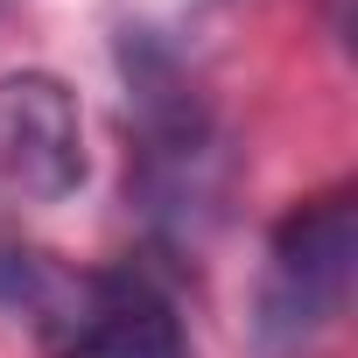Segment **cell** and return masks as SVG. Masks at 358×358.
Listing matches in <instances>:
<instances>
[{
	"mask_svg": "<svg viewBox=\"0 0 358 358\" xmlns=\"http://www.w3.org/2000/svg\"><path fill=\"white\" fill-rule=\"evenodd\" d=\"M351 260H358V211L351 190L309 197L295 204L274 239H267V274H260V309H253V337L267 358H288L302 344H316L344 302H351Z\"/></svg>",
	"mask_w": 358,
	"mask_h": 358,
	"instance_id": "6da1fadb",
	"label": "cell"
},
{
	"mask_svg": "<svg viewBox=\"0 0 358 358\" xmlns=\"http://www.w3.org/2000/svg\"><path fill=\"white\" fill-rule=\"evenodd\" d=\"M0 183L22 190L29 204H64L85 183V120L64 78H0Z\"/></svg>",
	"mask_w": 358,
	"mask_h": 358,
	"instance_id": "7a4b0ae2",
	"label": "cell"
},
{
	"mask_svg": "<svg viewBox=\"0 0 358 358\" xmlns=\"http://www.w3.org/2000/svg\"><path fill=\"white\" fill-rule=\"evenodd\" d=\"M57 358H190L176 302L148 274H92L57 330Z\"/></svg>",
	"mask_w": 358,
	"mask_h": 358,
	"instance_id": "3957f363",
	"label": "cell"
}]
</instances>
